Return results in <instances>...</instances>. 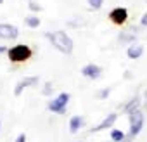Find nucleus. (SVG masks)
Masks as SVG:
<instances>
[{
  "instance_id": "1",
  "label": "nucleus",
  "mask_w": 147,
  "mask_h": 142,
  "mask_svg": "<svg viewBox=\"0 0 147 142\" xmlns=\"http://www.w3.org/2000/svg\"><path fill=\"white\" fill-rule=\"evenodd\" d=\"M47 38L62 54H71L73 52V40H71V37L66 31H52V33H47Z\"/></svg>"
},
{
  "instance_id": "2",
  "label": "nucleus",
  "mask_w": 147,
  "mask_h": 142,
  "mask_svg": "<svg viewBox=\"0 0 147 142\" xmlns=\"http://www.w3.org/2000/svg\"><path fill=\"white\" fill-rule=\"evenodd\" d=\"M7 55H9V61L11 62H24V61H28L33 55V50H31L30 45L18 43V45H14V47L9 49Z\"/></svg>"
},
{
  "instance_id": "3",
  "label": "nucleus",
  "mask_w": 147,
  "mask_h": 142,
  "mask_svg": "<svg viewBox=\"0 0 147 142\" xmlns=\"http://www.w3.org/2000/svg\"><path fill=\"white\" fill-rule=\"evenodd\" d=\"M142 126H144V113L138 111V109L133 111V113H130V135H128L126 142H130L135 135H138L140 130H142Z\"/></svg>"
},
{
  "instance_id": "4",
  "label": "nucleus",
  "mask_w": 147,
  "mask_h": 142,
  "mask_svg": "<svg viewBox=\"0 0 147 142\" xmlns=\"http://www.w3.org/2000/svg\"><path fill=\"white\" fill-rule=\"evenodd\" d=\"M69 99H71V95H69L67 92H62V94H59L55 99H52V101L49 102V109H50L52 113L64 114V113H66V108H67Z\"/></svg>"
},
{
  "instance_id": "5",
  "label": "nucleus",
  "mask_w": 147,
  "mask_h": 142,
  "mask_svg": "<svg viewBox=\"0 0 147 142\" xmlns=\"http://www.w3.org/2000/svg\"><path fill=\"white\" fill-rule=\"evenodd\" d=\"M19 37V30L14 24L0 23V38L2 40H16Z\"/></svg>"
},
{
  "instance_id": "6",
  "label": "nucleus",
  "mask_w": 147,
  "mask_h": 142,
  "mask_svg": "<svg viewBox=\"0 0 147 142\" xmlns=\"http://www.w3.org/2000/svg\"><path fill=\"white\" fill-rule=\"evenodd\" d=\"M109 19H111L113 24L121 26V24H125L126 19H128V11H126L125 7H114V9L109 12Z\"/></svg>"
},
{
  "instance_id": "7",
  "label": "nucleus",
  "mask_w": 147,
  "mask_h": 142,
  "mask_svg": "<svg viewBox=\"0 0 147 142\" xmlns=\"http://www.w3.org/2000/svg\"><path fill=\"white\" fill-rule=\"evenodd\" d=\"M82 75H83L85 78L97 80V78L102 75V68H100V66H97V64H94V62H90V64H87V66H83V68H82Z\"/></svg>"
},
{
  "instance_id": "8",
  "label": "nucleus",
  "mask_w": 147,
  "mask_h": 142,
  "mask_svg": "<svg viewBox=\"0 0 147 142\" xmlns=\"http://www.w3.org/2000/svg\"><path fill=\"white\" fill-rule=\"evenodd\" d=\"M36 83H38V76H26V78H23V80L16 85V89H14V95L19 97V95L23 94L24 89H28V87H31V85H36Z\"/></svg>"
},
{
  "instance_id": "9",
  "label": "nucleus",
  "mask_w": 147,
  "mask_h": 142,
  "mask_svg": "<svg viewBox=\"0 0 147 142\" xmlns=\"http://www.w3.org/2000/svg\"><path fill=\"white\" fill-rule=\"evenodd\" d=\"M116 120H118V114H116V113H111V114H107L99 125H95V126L92 128V132H102V130H107V128H111V126L114 125Z\"/></svg>"
},
{
  "instance_id": "10",
  "label": "nucleus",
  "mask_w": 147,
  "mask_h": 142,
  "mask_svg": "<svg viewBox=\"0 0 147 142\" xmlns=\"http://www.w3.org/2000/svg\"><path fill=\"white\" fill-rule=\"evenodd\" d=\"M142 54H144V45H140V43H130L126 49V55L130 59H138Z\"/></svg>"
},
{
  "instance_id": "11",
  "label": "nucleus",
  "mask_w": 147,
  "mask_h": 142,
  "mask_svg": "<svg viewBox=\"0 0 147 142\" xmlns=\"http://www.w3.org/2000/svg\"><path fill=\"white\" fill-rule=\"evenodd\" d=\"M85 125V120H83V116H80V114H76V116H73L71 120H69V132L71 133H76L82 126Z\"/></svg>"
},
{
  "instance_id": "12",
  "label": "nucleus",
  "mask_w": 147,
  "mask_h": 142,
  "mask_svg": "<svg viewBox=\"0 0 147 142\" xmlns=\"http://www.w3.org/2000/svg\"><path fill=\"white\" fill-rule=\"evenodd\" d=\"M138 106H140V95H135V97H133V99H131L126 106H125V111L130 114V113L137 111V109H138Z\"/></svg>"
},
{
  "instance_id": "13",
  "label": "nucleus",
  "mask_w": 147,
  "mask_h": 142,
  "mask_svg": "<svg viewBox=\"0 0 147 142\" xmlns=\"http://www.w3.org/2000/svg\"><path fill=\"white\" fill-rule=\"evenodd\" d=\"M24 24L30 26V28H38L40 19H38V16H28V18H24Z\"/></svg>"
},
{
  "instance_id": "14",
  "label": "nucleus",
  "mask_w": 147,
  "mask_h": 142,
  "mask_svg": "<svg viewBox=\"0 0 147 142\" xmlns=\"http://www.w3.org/2000/svg\"><path fill=\"white\" fill-rule=\"evenodd\" d=\"M137 35L135 33H121L119 35V42H126V43H135Z\"/></svg>"
},
{
  "instance_id": "15",
  "label": "nucleus",
  "mask_w": 147,
  "mask_h": 142,
  "mask_svg": "<svg viewBox=\"0 0 147 142\" xmlns=\"http://www.w3.org/2000/svg\"><path fill=\"white\" fill-rule=\"evenodd\" d=\"M126 137H125V133L121 132V130H111V140H114V142H123Z\"/></svg>"
},
{
  "instance_id": "16",
  "label": "nucleus",
  "mask_w": 147,
  "mask_h": 142,
  "mask_svg": "<svg viewBox=\"0 0 147 142\" xmlns=\"http://www.w3.org/2000/svg\"><path fill=\"white\" fill-rule=\"evenodd\" d=\"M102 4H104V0H88V5H90L94 11L100 9V7H102Z\"/></svg>"
},
{
  "instance_id": "17",
  "label": "nucleus",
  "mask_w": 147,
  "mask_h": 142,
  "mask_svg": "<svg viewBox=\"0 0 147 142\" xmlns=\"http://www.w3.org/2000/svg\"><path fill=\"white\" fill-rule=\"evenodd\" d=\"M50 94H52V83L47 82V83L43 85V95H50Z\"/></svg>"
},
{
  "instance_id": "18",
  "label": "nucleus",
  "mask_w": 147,
  "mask_h": 142,
  "mask_svg": "<svg viewBox=\"0 0 147 142\" xmlns=\"http://www.w3.org/2000/svg\"><path fill=\"white\" fill-rule=\"evenodd\" d=\"M30 11H33V12H40V11H42V5H38L36 2H30Z\"/></svg>"
},
{
  "instance_id": "19",
  "label": "nucleus",
  "mask_w": 147,
  "mask_h": 142,
  "mask_svg": "<svg viewBox=\"0 0 147 142\" xmlns=\"http://www.w3.org/2000/svg\"><path fill=\"white\" fill-rule=\"evenodd\" d=\"M109 94H111V89H104L99 92V99H106V97H109Z\"/></svg>"
},
{
  "instance_id": "20",
  "label": "nucleus",
  "mask_w": 147,
  "mask_h": 142,
  "mask_svg": "<svg viewBox=\"0 0 147 142\" xmlns=\"http://www.w3.org/2000/svg\"><path fill=\"white\" fill-rule=\"evenodd\" d=\"M16 142H26V133H24V132L19 133V135L16 137Z\"/></svg>"
},
{
  "instance_id": "21",
  "label": "nucleus",
  "mask_w": 147,
  "mask_h": 142,
  "mask_svg": "<svg viewBox=\"0 0 147 142\" xmlns=\"http://www.w3.org/2000/svg\"><path fill=\"white\" fill-rule=\"evenodd\" d=\"M140 24H142V26H147V12L142 16V19H140Z\"/></svg>"
},
{
  "instance_id": "22",
  "label": "nucleus",
  "mask_w": 147,
  "mask_h": 142,
  "mask_svg": "<svg viewBox=\"0 0 147 142\" xmlns=\"http://www.w3.org/2000/svg\"><path fill=\"white\" fill-rule=\"evenodd\" d=\"M144 97H145V99H144V108L147 109V90H145V94H144Z\"/></svg>"
},
{
  "instance_id": "23",
  "label": "nucleus",
  "mask_w": 147,
  "mask_h": 142,
  "mask_svg": "<svg viewBox=\"0 0 147 142\" xmlns=\"http://www.w3.org/2000/svg\"><path fill=\"white\" fill-rule=\"evenodd\" d=\"M2 52H9V49L4 47V45H0V54H2Z\"/></svg>"
},
{
  "instance_id": "24",
  "label": "nucleus",
  "mask_w": 147,
  "mask_h": 142,
  "mask_svg": "<svg viewBox=\"0 0 147 142\" xmlns=\"http://www.w3.org/2000/svg\"><path fill=\"white\" fill-rule=\"evenodd\" d=\"M2 4H4V0H0V5H2Z\"/></svg>"
},
{
  "instance_id": "25",
  "label": "nucleus",
  "mask_w": 147,
  "mask_h": 142,
  "mask_svg": "<svg viewBox=\"0 0 147 142\" xmlns=\"http://www.w3.org/2000/svg\"><path fill=\"white\" fill-rule=\"evenodd\" d=\"M111 142H114V140H111Z\"/></svg>"
},
{
  "instance_id": "26",
  "label": "nucleus",
  "mask_w": 147,
  "mask_h": 142,
  "mask_svg": "<svg viewBox=\"0 0 147 142\" xmlns=\"http://www.w3.org/2000/svg\"><path fill=\"white\" fill-rule=\"evenodd\" d=\"M0 125H2V123H0Z\"/></svg>"
}]
</instances>
